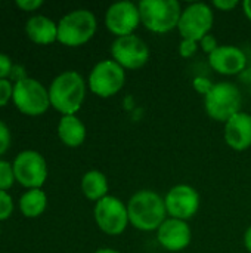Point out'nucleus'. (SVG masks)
<instances>
[{
  "mask_svg": "<svg viewBox=\"0 0 251 253\" xmlns=\"http://www.w3.org/2000/svg\"><path fill=\"white\" fill-rule=\"evenodd\" d=\"M130 225L139 231H157L167 219L164 197L152 190H139L127 202Z\"/></svg>",
  "mask_w": 251,
  "mask_h": 253,
  "instance_id": "obj_1",
  "label": "nucleus"
},
{
  "mask_svg": "<svg viewBox=\"0 0 251 253\" xmlns=\"http://www.w3.org/2000/svg\"><path fill=\"white\" fill-rule=\"evenodd\" d=\"M50 105L62 116H75L86 98V82L77 71H64L49 87Z\"/></svg>",
  "mask_w": 251,
  "mask_h": 253,
  "instance_id": "obj_2",
  "label": "nucleus"
},
{
  "mask_svg": "<svg viewBox=\"0 0 251 253\" xmlns=\"http://www.w3.org/2000/svg\"><path fill=\"white\" fill-rule=\"evenodd\" d=\"M141 24L152 33H169L178 28L182 6L178 0H142L138 3Z\"/></svg>",
  "mask_w": 251,
  "mask_h": 253,
  "instance_id": "obj_3",
  "label": "nucleus"
},
{
  "mask_svg": "<svg viewBox=\"0 0 251 253\" xmlns=\"http://www.w3.org/2000/svg\"><path fill=\"white\" fill-rule=\"evenodd\" d=\"M98 30V21L93 12L75 9L64 15L58 22V42L65 46H81L87 43Z\"/></svg>",
  "mask_w": 251,
  "mask_h": 253,
  "instance_id": "obj_4",
  "label": "nucleus"
},
{
  "mask_svg": "<svg viewBox=\"0 0 251 253\" xmlns=\"http://www.w3.org/2000/svg\"><path fill=\"white\" fill-rule=\"evenodd\" d=\"M243 96L238 86L231 82L215 83L213 89L204 96L206 113L216 122L226 123L231 117L241 111Z\"/></svg>",
  "mask_w": 251,
  "mask_h": 253,
  "instance_id": "obj_5",
  "label": "nucleus"
},
{
  "mask_svg": "<svg viewBox=\"0 0 251 253\" xmlns=\"http://www.w3.org/2000/svg\"><path fill=\"white\" fill-rule=\"evenodd\" d=\"M126 83V71L114 59L99 61L89 74L90 90L101 98L117 95Z\"/></svg>",
  "mask_w": 251,
  "mask_h": 253,
  "instance_id": "obj_6",
  "label": "nucleus"
},
{
  "mask_svg": "<svg viewBox=\"0 0 251 253\" xmlns=\"http://www.w3.org/2000/svg\"><path fill=\"white\" fill-rule=\"evenodd\" d=\"M16 108L28 116H40L50 107L49 90L36 79H24L13 84L12 96Z\"/></svg>",
  "mask_w": 251,
  "mask_h": 253,
  "instance_id": "obj_7",
  "label": "nucleus"
},
{
  "mask_svg": "<svg viewBox=\"0 0 251 253\" xmlns=\"http://www.w3.org/2000/svg\"><path fill=\"white\" fill-rule=\"evenodd\" d=\"M95 221L99 230L108 236H120L124 233L129 221L127 205L115 196H107L95 205Z\"/></svg>",
  "mask_w": 251,
  "mask_h": 253,
  "instance_id": "obj_8",
  "label": "nucleus"
},
{
  "mask_svg": "<svg viewBox=\"0 0 251 253\" xmlns=\"http://www.w3.org/2000/svg\"><path fill=\"white\" fill-rule=\"evenodd\" d=\"M215 24V12L207 3H191L180 15L178 30L182 39L200 42L210 34Z\"/></svg>",
  "mask_w": 251,
  "mask_h": 253,
  "instance_id": "obj_9",
  "label": "nucleus"
},
{
  "mask_svg": "<svg viewBox=\"0 0 251 253\" xmlns=\"http://www.w3.org/2000/svg\"><path fill=\"white\" fill-rule=\"evenodd\" d=\"M111 56L124 70H139L149 59V47L135 34L115 37L111 44Z\"/></svg>",
  "mask_w": 251,
  "mask_h": 253,
  "instance_id": "obj_10",
  "label": "nucleus"
},
{
  "mask_svg": "<svg viewBox=\"0 0 251 253\" xmlns=\"http://www.w3.org/2000/svg\"><path fill=\"white\" fill-rule=\"evenodd\" d=\"M12 166L15 179L30 190L40 188L47 178L46 160L40 153L34 150H25L19 153Z\"/></svg>",
  "mask_w": 251,
  "mask_h": 253,
  "instance_id": "obj_11",
  "label": "nucleus"
},
{
  "mask_svg": "<svg viewBox=\"0 0 251 253\" xmlns=\"http://www.w3.org/2000/svg\"><path fill=\"white\" fill-rule=\"evenodd\" d=\"M169 218L186 221L192 218L200 209V194L188 184H178L172 187L164 197Z\"/></svg>",
  "mask_w": 251,
  "mask_h": 253,
  "instance_id": "obj_12",
  "label": "nucleus"
},
{
  "mask_svg": "<svg viewBox=\"0 0 251 253\" xmlns=\"http://www.w3.org/2000/svg\"><path fill=\"white\" fill-rule=\"evenodd\" d=\"M141 24V13L138 4L132 1L112 3L105 12V25L117 37L130 36Z\"/></svg>",
  "mask_w": 251,
  "mask_h": 253,
  "instance_id": "obj_13",
  "label": "nucleus"
},
{
  "mask_svg": "<svg viewBox=\"0 0 251 253\" xmlns=\"http://www.w3.org/2000/svg\"><path fill=\"white\" fill-rule=\"evenodd\" d=\"M192 231L186 221L167 218L157 230L158 243L169 252H180L191 245Z\"/></svg>",
  "mask_w": 251,
  "mask_h": 253,
  "instance_id": "obj_14",
  "label": "nucleus"
},
{
  "mask_svg": "<svg viewBox=\"0 0 251 253\" xmlns=\"http://www.w3.org/2000/svg\"><path fill=\"white\" fill-rule=\"evenodd\" d=\"M210 67L223 76H235L247 67V55L234 44H219V47L209 55Z\"/></svg>",
  "mask_w": 251,
  "mask_h": 253,
  "instance_id": "obj_15",
  "label": "nucleus"
},
{
  "mask_svg": "<svg viewBox=\"0 0 251 253\" xmlns=\"http://www.w3.org/2000/svg\"><path fill=\"white\" fill-rule=\"evenodd\" d=\"M225 142L235 151H244L251 147V114L240 111L225 123Z\"/></svg>",
  "mask_w": 251,
  "mask_h": 253,
  "instance_id": "obj_16",
  "label": "nucleus"
},
{
  "mask_svg": "<svg viewBox=\"0 0 251 253\" xmlns=\"http://www.w3.org/2000/svg\"><path fill=\"white\" fill-rule=\"evenodd\" d=\"M27 36L38 44H49L58 40V24L44 15L31 16L25 24Z\"/></svg>",
  "mask_w": 251,
  "mask_h": 253,
  "instance_id": "obj_17",
  "label": "nucleus"
},
{
  "mask_svg": "<svg viewBox=\"0 0 251 253\" xmlns=\"http://www.w3.org/2000/svg\"><path fill=\"white\" fill-rule=\"evenodd\" d=\"M59 139L67 147H80L86 139V126L75 116H62L58 125Z\"/></svg>",
  "mask_w": 251,
  "mask_h": 253,
  "instance_id": "obj_18",
  "label": "nucleus"
},
{
  "mask_svg": "<svg viewBox=\"0 0 251 253\" xmlns=\"http://www.w3.org/2000/svg\"><path fill=\"white\" fill-rule=\"evenodd\" d=\"M81 191L83 194L92 200L99 202L108 196V179L105 173L99 170H89L81 178Z\"/></svg>",
  "mask_w": 251,
  "mask_h": 253,
  "instance_id": "obj_19",
  "label": "nucleus"
},
{
  "mask_svg": "<svg viewBox=\"0 0 251 253\" xmlns=\"http://www.w3.org/2000/svg\"><path fill=\"white\" fill-rule=\"evenodd\" d=\"M47 205V197L40 188H33L28 190L27 193L22 194L19 200V209L27 218H37L40 216Z\"/></svg>",
  "mask_w": 251,
  "mask_h": 253,
  "instance_id": "obj_20",
  "label": "nucleus"
},
{
  "mask_svg": "<svg viewBox=\"0 0 251 253\" xmlns=\"http://www.w3.org/2000/svg\"><path fill=\"white\" fill-rule=\"evenodd\" d=\"M13 181H15L13 166L4 160H0V190L6 191L7 188L12 187Z\"/></svg>",
  "mask_w": 251,
  "mask_h": 253,
  "instance_id": "obj_21",
  "label": "nucleus"
},
{
  "mask_svg": "<svg viewBox=\"0 0 251 253\" xmlns=\"http://www.w3.org/2000/svg\"><path fill=\"white\" fill-rule=\"evenodd\" d=\"M13 212V202L12 197L6 193L0 190V221L7 219Z\"/></svg>",
  "mask_w": 251,
  "mask_h": 253,
  "instance_id": "obj_22",
  "label": "nucleus"
},
{
  "mask_svg": "<svg viewBox=\"0 0 251 253\" xmlns=\"http://www.w3.org/2000/svg\"><path fill=\"white\" fill-rule=\"evenodd\" d=\"M200 44L195 40H189V39H182L179 43V55L182 58H191L197 53Z\"/></svg>",
  "mask_w": 251,
  "mask_h": 253,
  "instance_id": "obj_23",
  "label": "nucleus"
},
{
  "mask_svg": "<svg viewBox=\"0 0 251 253\" xmlns=\"http://www.w3.org/2000/svg\"><path fill=\"white\" fill-rule=\"evenodd\" d=\"M192 86H194V89H195L200 95H204V96H206V95L213 89L215 83H212L207 77L198 76V77H195V79L192 80Z\"/></svg>",
  "mask_w": 251,
  "mask_h": 253,
  "instance_id": "obj_24",
  "label": "nucleus"
},
{
  "mask_svg": "<svg viewBox=\"0 0 251 253\" xmlns=\"http://www.w3.org/2000/svg\"><path fill=\"white\" fill-rule=\"evenodd\" d=\"M13 96V86L7 79L0 80V107L6 105L9 99Z\"/></svg>",
  "mask_w": 251,
  "mask_h": 253,
  "instance_id": "obj_25",
  "label": "nucleus"
},
{
  "mask_svg": "<svg viewBox=\"0 0 251 253\" xmlns=\"http://www.w3.org/2000/svg\"><path fill=\"white\" fill-rule=\"evenodd\" d=\"M198 44H200V47H201L207 55L213 53V52L219 47L217 40H216V37H215L213 34H207L206 37H203V39L198 42Z\"/></svg>",
  "mask_w": 251,
  "mask_h": 253,
  "instance_id": "obj_26",
  "label": "nucleus"
},
{
  "mask_svg": "<svg viewBox=\"0 0 251 253\" xmlns=\"http://www.w3.org/2000/svg\"><path fill=\"white\" fill-rule=\"evenodd\" d=\"M9 145H10V132L7 126L0 120V156L6 153Z\"/></svg>",
  "mask_w": 251,
  "mask_h": 253,
  "instance_id": "obj_27",
  "label": "nucleus"
},
{
  "mask_svg": "<svg viewBox=\"0 0 251 253\" xmlns=\"http://www.w3.org/2000/svg\"><path fill=\"white\" fill-rule=\"evenodd\" d=\"M12 67H13L12 59L7 55H4V53L0 52V80L1 79H6L7 76H10Z\"/></svg>",
  "mask_w": 251,
  "mask_h": 253,
  "instance_id": "obj_28",
  "label": "nucleus"
},
{
  "mask_svg": "<svg viewBox=\"0 0 251 253\" xmlns=\"http://www.w3.org/2000/svg\"><path fill=\"white\" fill-rule=\"evenodd\" d=\"M238 6L237 0H215L213 1V7L222 10V12H229L232 9H235Z\"/></svg>",
  "mask_w": 251,
  "mask_h": 253,
  "instance_id": "obj_29",
  "label": "nucleus"
},
{
  "mask_svg": "<svg viewBox=\"0 0 251 253\" xmlns=\"http://www.w3.org/2000/svg\"><path fill=\"white\" fill-rule=\"evenodd\" d=\"M15 4L22 10H36L43 4L41 0H16Z\"/></svg>",
  "mask_w": 251,
  "mask_h": 253,
  "instance_id": "obj_30",
  "label": "nucleus"
},
{
  "mask_svg": "<svg viewBox=\"0 0 251 253\" xmlns=\"http://www.w3.org/2000/svg\"><path fill=\"white\" fill-rule=\"evenodd\" d=\"M10 77L15 80V83H16V82H19V80L27 79L24 67H22V65H13V67H12V71H10Z\"/></svg>",
  "mask_w": 251,
  "mask_h": 253,
  "instance_id": "obj_31",
  "label": "nucleus"
},
{
  "mask_svg": "<svg viewBox=\"0 0 251 253\" xmlns=\"http://www.w3.org/2000/svg\"><path fill=\"white\" fill-rule=\"evenodd\" d=\"M244 246L246 249L251 253V225L247 228L246 234H244Z\"/></svg>",
  "mask_w": 251,
  "mask_h": 253,
  "instance_id": "obj_32",
  "label": "nucleus"
},
{
  "mask_svg": "<svg viewBox=\"0 0 251 253\" xmlns=\"http://www.w3.org/2000/svg\"><path fill=\"white\" fill-rule=\"evenodd\" d=\"M243 10H244L246 16L251 21V0H246V1L243 3Z\"/></svg>",
  "mask_w": 251,
  "mask_h": 253,
  "instance_id": "obj_33",
  "label": "nucleus"
},
{
  "mask_svg": "<svg viewBox=\"0 0 251 253\" xmlns=\"http://www.w3.org/2000/svg\"><path fill=\"white\" fill-rule=\"evenodd\" d=\"M95 253H120L115 249H111V248H102V249H98Z\"/></svg>",
  "mask_w": 251,
  "mask_h": 253,
  "instance_id": "obj_34",
  "label": "nucleus"
}]
</instances>
